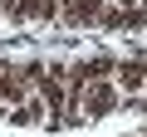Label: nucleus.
Wrapping results in <instances>:
<instances>
[{"label":"nucleus","mask_w":147,"mask_h":137,"mask_svg":"<svg viewBox=\"0 0 147 137\" xmlns=\"http://www.w3.org/2000/svg\"><path fill=\"white\" fill-rule=\"evenodd\" d=\"M113 83H118V93L123 98H137V93H147V74H142V64L127 54V59H118V68H113Z\"/></svg>","instance_id":"obj_3"},{"label":"nucleus","mask_w":147,"mask_h":137,"mask_svg":"<svg viewBox=\"0 0 147 137\" xmlns=\"http://www.w3.org/2000/svg\"><path fill=\"white\" fill-rule=\"evenodd\" d=\"M30 20L34 25H54L59 20V0H30Z\"/></svg>","instance_id":"obj_4"},{"label":"nucleus","mask_w":147,"mask_h":137,"mask_svg":"<svg viewBox=\"0 0 147 137\" xmlns=\"http://www.w3.org/2000/svg\"><path fill=\"white\" fill-rule=\"evenodd\" d=\"M123 137H137V132H123Z\"/></svg>","instance_id":"obj_8"},{"label":"nucleus","mask_w":147,"mask_h":137,"mask_svg":"<svg viewBox=\"0 0 147 137\" xmlns=\"http://www.w3.org/2000/svg\"><path fill=\"white\" fill-rule=\"evenodd\" d=\"M98 30H127V15H123L118 5H108V10H103V20H98Z\"/></svg>","instance_id":"obj_5"},{"label":"nucleus","mask_w":147,"mask_h":137,"mask_svg":"<svg viewBox=\"0 0 147 137\" xmlns=\"http://www.w3.org/2000/svg\"><path fill=\"white\" fill-rule=\"evenodd\" d=\"M142 10H147V0H142Z\"/></svg>","instance_id":"obj_9"},{"label":"nucleus","mask_w":147,"mask_h":137,"mask_svg":"<svg viewBox=\"0 0 147 137\" xmlns=\"http://www.w3.org/2000/svg\"><path fill=\"white\" fill-rule=\"evenodd\" d=\"M69 68H74L69 59H44V74H49V79H59V83H69Z\"/></svg>","instance_id":"obj_6"},{"label":"nucleus","mask_w":147,"mask_h":137,"mask_svg":"<svg viewBox=\"0 0 147 137\" xmlns=\"http://www.w3.org/2000/svg\"><path fill=\"white\" fill-rule=\"evenodd\" d=\"M118 108H123V93H118L113 79H93V83L84 88V98H79V118H84V127H88V122H103V118L118 113Z\"/></svg>","instance_id":"obj_1"},{"label":"nucleus","mask_w":147,"mask_h":137,"mask_svg":"<svg viewBox=\"0 0 147 137\" xmlns=\"http://www.w3.org/2000/svg\"><path fill=\"white\" fill-rule=\"evenodd\" d=\"M132 59H137V64H142V74H147V49H137V54H132Z\"/></svg>","instance_id":"obj_7"},{"label":"nucleus","mask_w":147,"mask_h":137,"mask_svg":"<svg viewBox=\"0 0 147 137\" xmlns=\"http://www.w3.org/2000/svg\"><path fill=\"white\" fill-rule=\"evenodd\" d=\"M103 0H59V25H74V30H88L103 20Z\"/></svg>","instance_id":"obj_2"}]
</instances>
